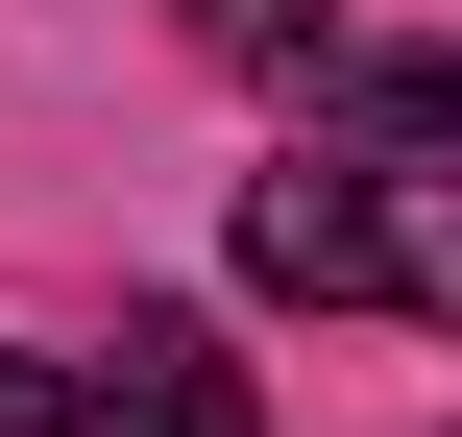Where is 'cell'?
<instances>
[{
    "mask_svg": "<svg viewBox=\"0 0 462 437\" xmlns=\"http://www.w3.org/2000/svg\"><path fill=\"white\" fill-rule=\"evenodd\" d=\"M341 219H365V292L462 341V170H341Z\"/></svg>",
    "mask_w": 462,
    "mask_h": 437,
    "instance_id": "cell-1",
    "label": "cell"
},
{
    "mask_svg": "<svg viewBox=\"0 0 462 437\" xmlns=\"http://www.w3.org/2000/svg\"><path fill=\"white\" fill-rule=\"evenodd\" d=\"M244 292H317V316L365 292V219H341V170H268V195H244Z\"/></svg>",
    "mask_w": 462,
    "mask_h": 437,
    "instance_id": "cell-2",
    "label": "cell"
},
{
    "mask_svg": "<svg viewBox=\"0 0 462 437\" xmlns=\"http://www.w3.org/2000/svg\"><path fill=\"white\" fill-rule=\"evenodd\" d=\"M97 414H146V437H268V414H244V365H219L195 316H122V389H97Z\"/></svg>",
    "mask_w": 462,
    "mask_h": 437,
    "instance_id": "cell-3",
    "label": "cell"
},
{
    "mask_svg": "<svg viewBox=\"0 0 462 437\" xmlns=\"http://www.w3.org/2000/svg\"><path fill=\"white\" fill-rule=\"evenodd\" d=\"M341 122H390V146H462V49H365V73H341Z\"/></svg>",
    "mask_w": 462,
    "mask_h": 437,
    "instance_id": "cell-4",
    "label": "cell"
},
{
    "mask_svg": "<svg viewBox=\"0 0 462 437\" xmlns=\"http://www.w3.org/2000/svg\"><path fill=\"white\" fill-rule=\"evenodd\" d=\"M195 24H219L244 73H341V24H317V0H195Z\"/></svg>",
    "mask_w": 462,
    "mask_h": 437,
    "instance_id": "cell-5",
    "label": "cell"
},
{
    "mask_svg": "<svg viewBox=\"0 0 462 437\" xmlns=\"http://www.w3.org/2000/svg\"><path fill=\"white\" fill-rule=\"evenodd\" d=\"M0 437H122V414H97L73 365H0Z\"/></svg>",
    "mask_w": 462,
    "mask_h": 437,
    "instance_id": "cell-6",
    "label": "cell"
}]
</instances>
